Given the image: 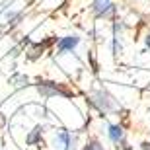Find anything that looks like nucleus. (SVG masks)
Segmentation results:
<instances>
[{
	"label": "nucleus",
	"instance_id": "39448f33",
	"mask_svg": "<svg viewBox=\"0 0 150 150\" xmlns=\"http://www.w3.org/2000/svg\"><path fill=\"white\" fill-rule=\"evenodd\" d=\"M109 139L115 140V142H119V140L123 139V129L117 127V125H111V127H109Z\"/></svg>",
	"mask_w": 150,
	"mask_h": 150
},
{
	"label": "nucleus",
	"instance_id": "7ed1b4c3",
	"mask_svg": "<svg viewBox=\"0 0 150 150\" xmlns=\"http://www.w3.org/2000/svg\"><path fill=\"white\" fill-rule=\"evenodd\" d=\"M57 142L61 144V150H72V139L67 131H61L57 134Z\"/></svg>",
	"mask_w": 150,
	"mask_h": 150
},
{
	"label": "nucleus",
	"instance_id": "f257e3e1",
	"mask_svg": "<svg viewBox=\"0 0 150 150\" xmlns=\"http://www.w3.org/2000/svg\"><path fill=\"white\" fill-rule=\"evenodd\" d=\"M39 92H41V96H45V98H49V96H70L67 92V90H62L61 86H57L55 82H41L39 84Z\"/></svg>",
	"mask_w": 150,
	"mask_h": 150
},
{
	"label": "nucleus",
	"instance_id": "f03ea898",
	"mask_svg": "<svg viewBox=\"0 0 150 150\" xmlns=\"http://www.w3.org/2000/svg\"><path fill=\"white\" fill-rule=\"evenodd\" d=\"M92 10L98 14V16H107L113 12V2L111 0H96L92 4Z\"/></svg>",
	"mask_w": 150,
	"mask_h": 150
},
{
	"label": "nucleus",
	"instance_id": "1a4fd4ad",
	"mask_svg": "<svg viewBox=\"0 0 150 150\" xmlns=\"http://www.w3.org/2000/svg\"><path fill=\"white\" fill-rule=\"evenodd\" d=\"M146 45H148V47H150V35H148V37H146Z\"/></svg>",
	"mask_w": 150,
	"mask_h": 150
},
{
	"label": "nucleus",
	"instance_id": "0eeeda50",
	"mask_svg": "<svg viewBox=\"0 0 150 150\" xmlns=\"http://www.w3.org/2000/svg\"><path fill=\"white\" fill-rule=\"evenodd\" d=\"M84 150H103V146H101L100 142H96V140H92V142H88V144L84 146Z\"/></svg>",
	"mask_w": 150,
	"mask_h": 150
},
{
	"label": "nucleus",
	"instance_id": "423d86ee",
	"mask_svg": "<svg viewBox=\"0 0 150 150\" xmlns=\"http://www.w3.org/2000/svg\"><path fill=\"white\" fill-rule=\"evenodd\" d=\"M39 134H41V131H39V129H33V133L28 137V142H29V144H33V142L41 140V137H39Z\"/></svg>",
	"mask_w": 150,
	"mask_h": 150
},
{
	"label": "nucleus",
	"instance_id": "20e7f679",
	"mask_svg": "<svg viewBox=\"0 0 150 150\" xmlns=\"http://www.w3.org/2000/svg\"><path fill=\"white\" fill-rule=\"evenodd\" d=\"M76 43H78V37H74V35L64 37V39H61V41H59V51H61V53H64V51H68V49H74V47H76Z\"/></svg>",
	"mask_w": 150,
	"mask_h": 150
},
{
	"label": "nucleus",
	"instance_id": "6e6552de",
	"mask_svg": "<svg viewBox=\"0 0 150 150\" xmlns=\"http://www.w3.org/2000/svg\"><path fill=\"white\" fill-rule=\"evenodd\" d=\"M142 148H144V150H150V142H144V144H142Z\"/></svg>",
	"mask_w": 150,
	"mask_h": 150
}]
</instances>
